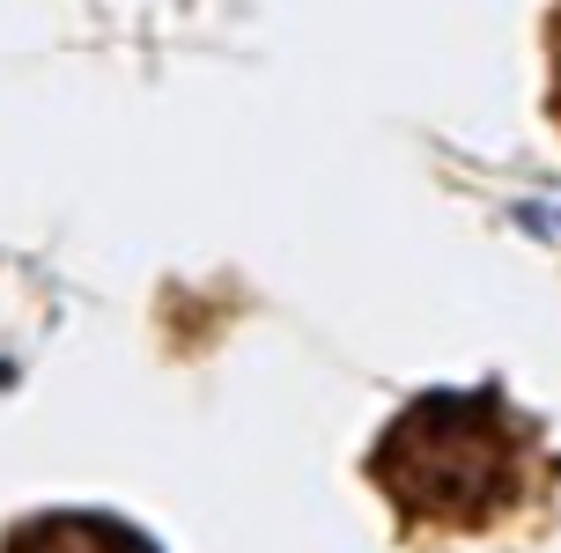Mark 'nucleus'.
I'll use <instances>...</instances> for the list:
<instances>
[{"label": "nucleus", "mask_w": 561, "mask_h": 553, "mask_svg": "<svg viewBox=\"0 0 561 553\" xmlns=\"http://www.w3.org/2000/svg\"><path fill=\"white\" fill-rule=\"evenodd\" d=\"M539 465H547L539 428L495 384L428 391L369 450V480L385 487V502L407 525H436V531L503 525L533 495Z\"/></svg>", "instance_id": "obj_1"}, {"label": "nucleus", "mask_w": 561, "mask_h": 553, "mask_svg": "<svg viewBox=\"0 0 561 553\" xmlns=\"http://www.w3.org/2000/svg\"><path fill=\"white\" fill-rule=\"evenodd\" d=\"M8 553H156L134 525L118 517H89V509H53L8 539Z\"/></svg>", "instance_id": "obj_2"}, {"label": "nucleus", "mask_w": 561, "mask_h": 553, "mask_svg": "<svg viewBox=\"0 0 561 553\" xmlns=\"http://www.w3.org/2000/svg\"><path fill=\"white\" fill-rule=\"evenodd\" d=\"M547 53H554V118H561V0H554V37H547Z\"/></svg>", "instance_id": "obj_3"}]
</instances>
